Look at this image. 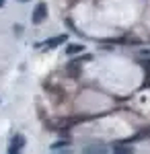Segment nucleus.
<instances>
[{"label":"nucleus","mask_w":150,"mask_h":154,"mask_svg":"<svg viewBox=\"0 0 150 154\" xmlns=\"http://www.w3.org/2000/svg\"><path fill=\"white\" fill-rule=\"evenodd\" d=\"M45 17H47V4L45 2H39L37 6H35V11H33V21L35 25H39V23H43L45 21Z\"/></svg>","instance_id":"obj_1"},{"label":"nucleus","mask_w":150,"mask_h":154,"mask_svg":"<svg viewBox=\"0 0 150 154\" xmlns=\"http://www.w3.org/2000/svg\"><path fill=\"white\" fill-rule=\"evenodd\" d=\"M25 146V138L21 136V134H17L14 138L11 140V146H8V152L11 154H17V152H21V148Z\"/></svg>","instance_id":"obj_2"},{"label":"nucleus","mask_w":150,"mask_h":154,"mask_svg":"<svg viewBox=\"0 0 150 154\" xmlns=\"http://www.w3.org/2000/svg\"><path fill=\"white\" fill-rule=\"evenodd\" d=\"M66 39H68V35L52 37V39H47L45 43H43V49H54V48H58V45H62V43H66Z\"/></svg>","instance_id":"obj_3"},{"label":"nucleus","mask_w":150,"mask_h":154,"mask_svg":"<svg viewBox=\"0 0 150 154\" xmlns=\"http://www.w3.org/2000/svg\"><path fill=\"white\" fill-rule=\"evenodd\" d=\"M78 51H82V45H78V43L68 45V54H70V56H74V54H78Z\"/></svg>","instance_id":"obj_4"},{"label":"nucleus","mask_w":150,"mask_h":154,"mask_svg":"<svg viewBox=\"0 0 150 154\" xmlns=\"http://www.w3.org/2000/svg\"><path fill=\"white\" fill-rule=\"evenodd\" d=\"M64 146H68V144H66V142H56L54 146H52V150H62Z\"/></svg>","instance_id":"obj_5"},{"label":"nucleus","mask_w":150,"mask_h":154,"mask_svg":"<svg viewBox=\"0 0 150 154\" xmlns=\"http://www.w3.org/2000/svg\"><path fill=\"white\" fill-rule=\"evenodd\" d=\"M115 152H132V148H113Z\"/></svg>","instance_id":"obj_6"},{"label":"nucleus","mask_w":150,"mask_h":154,"mask_svg":"<svg viewBox=\"0 0 150 154\" xmlns=\"http://www.w3.org/2000/svg\"><path fill=\"white\" fill-rule=\"evenodd\" d=\"M2 4H4V0H0V6H2Z\"/></svg>","instance_id":"obj_7"},{"label":"nucleus","mask_w":150,"mask_h":154,"mask_svg":"<svg viewBox=\"0 0 150 154\" xmlns=\"http://www.w3.org/2000/svg\"><path fill=\"white\" fill-rule=\"evenodd\" d=\"M19 2H27V0H19Z\"/></svg>","instance_id":"obj_8"},{"label":"nucleus","mask_w":150,"mask_h":154,"mask_svg":"<svg viewBox=\"0 0 150 154\" xmlns=\"http://www.w3.org/2000/svg\"><path fill=\"white\" fill-rule=\"evenodd\" d=\"M148 66H150V62H148Z\"/></svg>","instance_id":"obj_9"}]
</instances>
